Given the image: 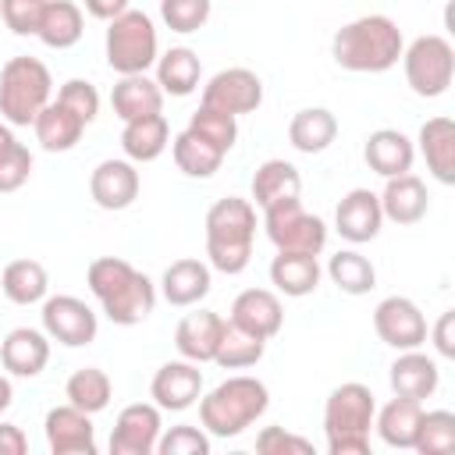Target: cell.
Masks as SVG:
<instances>
[{
	"mask_svg": "<svg viewBox=\"0 0 455 455\" xmlns=\"http://www.w3.org/2000/svg\"><path fill=\"white\" fill-rule=\"evenodd\" d=\"M85 281L100 299L107 320L117 327L142 323L156 306V284L121 256H96L85 270Z\"/></svg>",
	"mask_w": 455,
	"mask_h": 455,
	"instance_id": "1",
	"label": "cell"
},
{
	"mask_svg": "<svg viewBox=\"0 0 455 455\" xmlns=\"http://www.w3.org/2000/svg\"><path fill=\"white\" fill-rule=\"evenodd\" d=\"M405 39L387 14H363L341 25L331 39V57L338 68L355 75H380L402 60Z\"/></svg>",
	"mask_w": 455,
	"mask_h": 455,
	"instance_id": "2",
	"label": "cell"
},
{
	"mask_svg": "<svg viewBox=\"0 0 455 455\" xmlns=\"http://www.w3.org/2000/svg\"><path fill=\"white\" fill-rule=\"evenodd\" d=\"M252 238H256V206L252 199H217L206 210V256L210 267L235 277L252 259Z\"/></svg>",
	"mask_w": 455,
	"mask_h": 455,
	"instance_id": "3",
	"label": "cell"
},
{
	"mask_svg": "<svg viewBox=\"0 0 455 455\" xmlns=\"http://www.w3.org/2000/svg\"><path fill=\"white\" fill-rule=\"evenodd\" d=\"M270 405V391L263 380L238 373L220 380L213 391L199 395V423L210 437H238L252 427Z\"/></svg>",
	"mask_w": 455,
	"mask_h": 455,
	"instance_id": "4",
	"label": "cell"
},
{
	"mask_svg": "<svg viewBox=\"0 0 455 455\" xmlns=\"http://www.w3.org/2000/svg\"><path fill=\"white\" fill-rule=\"evenodd\" d=\"M377 398L366 384L345 380L323 402V434L331 455H370V427H373Z\"/></svg>",
	"mask_w": 455,
	"mask_h": 455,
	"instance_id": "5",
	"label": "cell"
},
{
	"mask_svg": "<svg viewBox=\"0 0 455 455\" xmlns=\"http://www.w3.org/2000/svg\"><path fill=\"white\" fill-rule=\"evenodd\" d=\"M53 78L36 57H11L0 68V117L14 128H28L50 103Z\"/></svg>",
	"mask_w": 455,
	"mask_h": 455,
	"instance_id": "6",
	"label": "cell"
},
{
	"mask_svg": "<svg viewBox=\"0 0 455 455\" xmlns=\"http://www.w3.org/2000/svg\"><path fill=\"white\" fill-rule=\"evenodd\" d=\"M107 64L117 75H146L156 64V28L146 11H124L107 21Z\"/></svg>",
	"mask_w": 455,
	"mask_h": 455,
	"instance_id": "7",
	"label": "cell"
},
{
	"mask_svg": "<svg viewBox=\"0 0 455 455\" xmlns=\"http://www.w3.org/2000/svg\"><path fill=\"white\" fill-rule=\"evenodd\" d=\"M263 228H267V238L277 245V252L320 256L327 245V224L316 213H309L299 196L263 206Z\"/></svg>",
	"mask_w": 455,
	"mask_h": 455,
	"instance_id": "8",
	"label": "cell"
},
{
	"mask_svg": "<svg viewBox=\"0 0 455 455\" xmlns=\"http://www.w3.org/2000/svg\"><path fill=\"white\" fill-rule=\"evenodd\" d=\"M402 68L405 82L416 96L437 100L448 92L455 78V50L444 36H419L402 50Z\"/></svg>",
	"mask_w": 455,
	"mask_h": 455,
	"instance_id": "9",
	"label": "cell"
},
{
	"mask_svg": "<svg viewBox=\"0 0 455 455\" xmlns=\"http://www.w3.org/2000/svg\"><path fill=\"white\" fill-rule=\"evenodd\" d=\"M43 331L50 334V341H60L68 348H82L89 341H96V313L75 299V295H50L43 299Z\"/></svg>",
	"mask_w": 455,
	"mask_h": 455,
	"instance_id": "10",
	"label": "cell"
},
{
	"mask_svg": "<svg viewBox=\"0 0 455 455\" xmlns=\"http://www.w3.org/2000/svg\"><path fill=\"white\" fill-rule=\"evenodd\" d=\"M373 331L384 345L405 352V348H419L427 341V316L419 313V306L405 295H387L377 302L373 309Z\"/></svg>",
	"mask_w": 455,
	"mask_h": 455,
	"instance_id": "11",
	"label": "cell"
},
{
	"mask_svg": "<svg viewBox=\"0 0 455 455\" xmlns=\"http://www.w3.org/2000/svg\"><path fill=\"white\" fill-rule=\"evenodd\" d=\"M259 103H263L259 75L249 71V68H224L203 85V103L199 107H213V110H224V114L238 117V114H252Z\"/></svg>",
	"mask_w": 455,
	"mask_h": 455,
	"instance_id": "12",
	"label": "cell"
},
{
	"mask_svg": "<svg viewBox=\"0 0 455 455\" xmlns=\"http://www.w3.org/2000/svg\"><path fill=\"white\" fill-rule=\"evenodd\" d=\"M160 434H164L160 405H153V402L124 405L110 430V451L114 455H153Z\"/></svg>",
	"mask_w": 455,
	"mask_h": 455,
	"instance_id": "13",
	"label": "cell"
},
{
	"mask_svg": "<svg viewBox=\"0 0 455 455\" xmlns=\"http://www.w3.org/2000/svg\"><path fill=\"white\" fill-rule=\"evenodd\" d=\"M203 395V370L192 359H174L164 363L153 380H149V398L153 405L167 409V412H185L188 405H196Z\"/></svg>",
	"mask_w": 455,
	"mask_h": 455,
	"instance_id": "14",
	"label": "cell"
},
{
	"mask_svg": "<svg viewBox=\"0 0 455 455\" xmlns=\"http://www.w3.org/2000/svg\"><path fill=\"white\" fill-rule=\"evenodd\" d=\"M43 430H46V444L53 455H96L92 416L75 409L71 402L53 405L43 419Z\"/></svg>",
	"mask_w": 455,
	"mask_h": 455,
	"instance_id": "15",
	"label": "cell"
},
{
	"mask_svg": "<svg viewBox=\"0 0 455 455\" xmlns=\"http://www.w3.org/2000/svg\"><path fill=\"white\" fill-rule=\"evenodd\" d=\"M139 188H142V178L128 156L100 160L89 174V196L100 210H128L139 199Z\"/></svg>",
	"mask_w": 455,
	"mask_h": 455,
	"instance_id": "16",
	"label": "cell"
},
{
	"mask_svg": "<svg viewBox=\"0 0 455 455\" xmlns=\"http://www.w3.org/2000/svg\"><path fill=\"white\" fill-rule=\"evenodd\" d=\"M380 224H384V210H380V196L377 192L352 188L348 196H341V203L334 210V231L345 242H352V245L373 242L380 235Z\"/></svg>",
	"mask_w": 455,
	"mask_h": 455,
	"instance_id": "17",
	"label": "cell"
},
{
	"mask_svg": "<svg viewBox=\"0 0 455 455\" xmlns=\"http://www.w3.org/2000/svg\"><path fill=\"white\" fill-rule=\"evenodd\" d=\"M231 323H238L242 331L270 341L284 323V306L270 288H245L231 302Z\"/></svg>",
	"mask_w": 455,
	"mask_h": 455,
	"instance_id": "18",
	"label": "cell"
},
{
	"mask_svg": "<svg viewBox=\"0 0 455 455\" xmlns=\"http://www.w3.org/2000/svg\"><path fill=\"white\" fill-rule=\"evenodd\" d=\"M0 363L14 377H39L50 363V334L36 327H14L0 341Z\"/></svg>",
	"mask_w": 455,
	"mask_h": 455,
	"instance_id": "19",
	"label": "cell"
},
{
	"mask_svg": "<svg viewBox=\"0 0 455 455\" xmlns=\"http://www.w3.org/2000/svg\"><path fill=\"white\" fill-rule=\"evenodd\" d=\"M363 160L373 174L380 178H395V174H405L412 171V160H416V146L405 132L398 128H377L366 135V146H363Z\"/></svg>",
	"mask_w": 455,
	"mask_h": 455,
	"instance_id": "20",
	"label": "cell"
},
{
	"mask_svg": "<svg viewBox=\"0 0 455 455\" xmlns=\"http://www.w3.org/2000/svg\"><path fill=\"white\" fill-rule=\"evenodd\" d=\"M220 331H224V316H217V313H210V309H196V313H185V316L178 320V327H174V345H178L181 359L213 363Z\"/></svg>",
	"mask_w": 455,
	"mask_h": 455,
	"instance_id": "21",
	"label": "cell"
},
{
	"mask_svg": "<svg viewBox=\"0 0 455 455\" xmlns=\"http://www.w3.org/2000/svg\"><path fill=\"white\" fill-rule=\"evenodd\" d=\"M380 210H384V220H395V224H416V220H423L427 210H430L427 185L412 171L387 178V185L380 192Z\"/></svg>",
	"mask_w": 455,
	"mask_h": 455,
	"instance_id": "22",
	"label": "cell"
},
{
	"mask_svg": "<svg viewBox=\"0 0 455 455\" xmlns=\"http://www.w3.org/2000/svg\"><path fill=\"white\" fill-rule=\"evenodd\" d=\"M391 391L395 395H402V398H416V402H423V398H430L434 391H437V384H441V370H437V363L427 355V352H419V348H405L395 363H391Z\"/></svg>",
	"mask_w": 455,
	"mask_h": 455,
	"instance_id": "23",
	"label": "cell"
},
{
	"mask_svg": "<svg viewBox=\"0 0 455 455\" xmlns=\"http://www.w3.org/2000/svg\"><path fill=\"white\" fill-rule=\"evenodd\" d=\"M419 156L427 160V171L441 185H455V121L451 117H430L419 128Z\"/></svg>",
	"mask_w": 455,
	"mask_h": 455,
	"instance_id": "24",
	"label": "cell"
},
{
	"mask_svg": "<svg viewBox=\"0 0 455 455\" xmlns=\"http://www.w3.org/2000/svg\"><path fill=\"white\" fill-rule=\"evenodd\" d=\"M210 284H213L210 263L192 259V256L174 259L164 270V277H160V291H164V299L171 306H196V302H203L210 295Z\"/></svg>",
	"mask_w": 455,
	"mask_h": 455,
	"instance_id": "25",
	"label": "cell"
},
{
	"mask_svg": "<svg viewBox=\"0 0 455 455\" xmlns=\"http://www.w3.org/2000/svg\"><path fill=\"white\" fill-rule=\"evenodd\" d=\"M32 132H36V142H39L46 153H68V149L78 146V139H82V132H85V121H82L75 110H68L64 103L50 100V103L39 110V117L32 121Z\"/></svg>",
	"mask_w": 455,
	"mask_h": 455,
	"instance_id": "26",
	"label": "cell"
},
{
	"mask_svg": "<svg viewBox=\"0 0 455 455\" xmlns=\"http://www.w3.org/2000/svg\"><path fill=\"white\" fill-rule=\"evenodd\" d=\"M110 107L121 121H135L146 114H160L164 89L149 75H121V82L110 89Z\"/></svg>",
	"mask_w": 455,
	"mask_h": 455,
	"instance_id": "27",
	"label": "cell"
},
{
	"mask_svg": "<svg viewBox=\"0 0 455 455\" xmlns=\"http://www.w3.org/2000/svg\"><path fill=\"white\" fill-rule=\"evenodd\" d=\"M167 146H171V128H167V117H164V114H146V117L124 121L121 149H124V156H128L132 164H149V160H156Z\"/></svg>",
	"mask_w": 455,
	"mask_h": 455,
	"instance_id": "28",
	"label": "cell"
},
{
	"mask_svg": "<svg viewBox=\"0 0 455 455\" xmlns=\"http://www.w3.org/2000/svg\"><path fill=\"white\" fill-rule=\"evenodd\" d=\"M270 284L288 295V299H302L313 295L320 284V263L309 252H277L270 259Z\"/></svg>",
	"mask_w": 455,
	"mask_h": 455,
	"instance_id": "29",
	"label": "cell"
},
{
	"mask_svg": "<svg viewBox=\"0 0 455 455\" xmlns=\"http://www.w3.org/2000/svg\"><path fill=\"white\" fill-rule=\"evenodd\" d=\"M85 32V14L75 0H46L43 21H39V43L50 50H68L82 39Z\"/></svg>",
	"mask_w": 455,
	"mask_h": 455,
	"instance_id": "30",
	"label": "cell"
},
{
	"mask_svg": "<svg viewBox=\"0 0 455 455\" xmlns=\"http://www.w3.org/2000/svg\"><path fill=\"white\" fill-rule=\"evenodd\" d=\"M338 139V117L327 107H306L288 121V142L299 153H323Z\"/></svg>",
	"mask_w": 455,
	"mask_h": 455,
	"instance_id": "31",
	"label": "cell"
},
{
	"mask_svg": "<svg viewBox=\"0 0 455 455\" xmlns=\"http://www.w3.org/2000/svg\"><path fill=\"white\" fill-rule=\"evenodd\" d=\"M419 412H423V402L395 395L380 412H373V419H377L373 427H377V434H380V441L387 448H412Z\"/></svg>",
	"mask_w": 455,
	"mask_h": 455,
	"instance_id": "32",
	"label": "cell"
},
{
	"mask_svg": "<svg viewBox=\"0 0 455 455\" xmlns=\"http://www.w3.org/2000/svg\"><path fill=\"white\" fill-rule=\"evenodd\" d=\"M199 75H203L199 53L188 50V46H171L167 53L156 57V85H160L164 92H171V96H188V92H196Z\"/></svg>",
	"mask_w": 455,
	"mask_h": 455,
	"instance_id": "33",
	"label": "cell"
},
{
	"mask_svg": "<svg viewBox=\"0 0 455 455\" xmlns=\"http://www.w3.org/2000/svg\"><path fill=\"white\" fill-rule=\"evenodd\" d=\"M46 288H50V277H46V267L39 259H11L4 267V274H0V291L14 306L43 302L46 299Z\"/></svg>",
	"mask_w": 455,
	"mask_h": 455,
	"instance_id": "34",
	"label": "cell"
},
{
	"mask_svg": "<svg viewBox=\"0 0 455 455\" xmlns=\"http://www.w3.org/2000/svg\"><path fill=\"white\" fill-rule=\"evenodd\" d=\"M299 192H302V178H299V167L288 160H263L252 174V203L259 210L277 199H291Z\"/></svg>",
	"mask_w": 455,
	"mask_h": 455,
	"instance_id": "35",
	"label": "cell"
},
{
	"mask_svg": "<svg viewBox=\"0 0 455 455\" xmlns=\"http://www.w3.org/2000/svg\"><path fill=\"white\" fill-rule=\"evenodd\" d=\"M110 395H114V384H110L107 370H100V366H82V370H75V373L68 377V384H64V398H68L75 409L89 412V416L103 412V409L110 405Z\"/></svg>",
	"mask_w": 455,
	"mask_h": 455,
	"instance_id": "36",
	"label": "cell"
},
{
	"mask_svg": "<svg viewBox=\"0 0 455 455\" xmlns=\"http://www.w3.org/2000/svg\"><path fill=\"white\" fill-rule=\"evenodd\" d=\"M171 153H174L178 171L188 174V178H210V174H217L220 164H224V153H220L217 146H210L206 139H199L196 132H188V128L174 135Z\"/></svg>",
	"mask_w": 455,
	"mask_h": 455,
	"instance_id": "37",
	"label": "cell"
},
{
	"mask_svg": "<svg viewBox=\"0 0 455 455\" xmlns=\"http://www.w3.org/2000/svg\"><path fill=\"white\" fill-rule=\"evenodd\" d=\"M267 352V341L242 331L238 323L224 320V331H220V341H217V352H213V363L224 366V370H249L263 359Z\"/></svg>",
	"mask_w": 455,
	"mask_h": 455,
	"instance_id": "38",
	"label": "cell"
},
{
	"mask_svg": "<svg viewBox=\"0 0 455 455\" xmlns=\"http://www.w3.org/2000/svg\"><path fill=\"white\" fill-rule=\"evenodd\" d=\"M327 277H331L345 295H366V291L377 284L373 263H370L363 252H355V249L334 252L331 263H327Z\"/></svg>",
	"mask_w": 455,
	"mask_h": 455,
	"instance_id": "39",
	"label": "cell"
},
{
	"mask_svg": "<svg viewBox=\"0 0 455 455\" xmlns=\"http://www.w3.org/2000/svg\"><path fill=\"white\" fill-rule=\"evenodd\" d=\"M455 448V412L448 409H423L412 437V451L419 455H444Z\"/></svg>",
	"mask_w": 455,
	"mask_h": 455,
	"instance_id": "40",
	"label": "cell"
},
{
	"mask_svg": "<svg viewBox=\"0 0 455 455\" xmlns=\"http://www.w3.org/2000/svg\"><path fill=\"white\" fill-rule=\"evenodd\" d=\"M32 174V153L14 139L11 124L0 121V192H18Z\"/></svg>",
	"mask_w": 455,
	"mask_h": 455,
	"instance_id": "41",
	"label": "cell"
},
{
	"mask_svg": "<svg viewBox=\"0 0 455 455\" xmlns=\"http://www.w3.org/2000/svg\"><path fill=\"white\" fill-rule=\"evenodd\" d=\"M188 132H196L199 139H206L210 146H217L224 156L231 153V146L238 142V121L224 110H213V107H199L188 121Z\"/></svg>",
	"mask_w": 455,
	"mask_h": 455,
	"instance_id": "42",
	"label": "cell"
},
{
	"mask_svg": "<svg viewBox=\"0 0 455 455\" xmlns=\"http://www.w3.org/2000/svg\"><path fill=\"white\" fill-rule=\"evenodd\" d=\"M160 18L171 32H199L210 18V0H160Z\"/></svg>",
	"mask_w": 455,
	"mask_h": 455,
	"instance_id": "43",
	"label": "cell"
},
{
	"mask_svg": "<svg viewBox=\"0 0 455 455\" xmlns=\"http://www.w3.org/2000/svg\"><path fill=\"white\" fill-rule=\"evenodd\" d=\"M156 451L160 455H210V434L181 423V427H171L167 434H160Z\"/></svg>",
	"mask_w": 455,
	"mask_h": 455,
	"instance_id": "44",
	"label": "cell"
},
{
	"mask_svg": "<svg viewBox=\"0 0 455 455\" xmlns=\"http://www.w3.org/2000/svg\"><path fill=\"white\" fill-rule=\"evenodd\" d=\"M57 103H64L68 110H75L85 124H92L96 114H100V92H96V85L85 82V78H68V82L57 89Z\"/></svg>",
	"mask_w": 455,
	"mask_h": 455,
	"instance_id": "45",
	"label": "cell"
},
{
	"mask_svg": "<svg viewBox=\"0 0 455 455\" xmlns=\"http://www.w3.org/2000/svg\"><path fill=\"white\" fill-rule=\"evenodd\" d=\"M46 0H0V18L14 36H36Z\"/></svg>",
	"mask_w": 455,
	"mask_h": 455,
	"instance_id": "46",
	"label": "cell"
},
{
	"mask_svg": "<svg viewBox=\"0 0 455 455\" xmlns=\"http://www.w3.org/2000/svg\"><path fill=\"white\" fill-rule=\"evenodd\" d=\"M256 451L259 455H313V441L288 434L284 427H263L256 434Z\"/></svg>",
	"mask_w": 455,
	"mask_h": 455,
	"instance_id": "47",
	"label": "cell"
},
{
	"mask_svg": "<svg viewBox=\"0 0 455 455\" xmlns=\"http://www.w3.org/2000/svg\"><path fill=\"white\" fill-rule=\"evenodd\" d=\"M430 338H434V348H437L441 359H455V309H444L437 316Z\"/></svg>",
	"mask_w": 455,
	"mask_h": 455,
	"instance_id": "48",
	"label": "cell"
},
{
	"mask_svg": "<svg viewBox=\"0 0 455 455\" xmlns=\"http://www.w3.org/2000/svg\"><path fill=\"white\" fill-rule=\"evenodd\" d=\"M25 451H28V437L21 434V427L0 423V455H25Z\"/></svg>",
	"mask_w": 455,
	"mask_h": 455,
	"instance_id": "49",
	"label": "cell"
},
{
	"mask_svg": "<svg viewBox=\"0 0 455 455\" xmlns=\"http://www.w3.org/2000/svg\"><path fill=\"white\" fill-rule=\"evenodd\" d=\"M85 11L92 18H100V21H110V18L128 11V0H85Z\"/></svg>",
	"mask_w": 455,
	"mask_h": 455,
	"instance_id": "50",
	"label": "cell"
},
{
	"mask_svg": "<svg viewBox=\"0 0 455 455\" xmlns=\"http://www.w3.org/2000/svg\"><path fill=\"white\" fill-rule=\"evenodd\" d=\"M11 402H14V387H11V380L0 373V412H7Z\"/></svg>",
	"mask_w": 455,
	"mask_h": 455,
	"instance_id": "51",
	"label": "cell"
}]
</instances>
